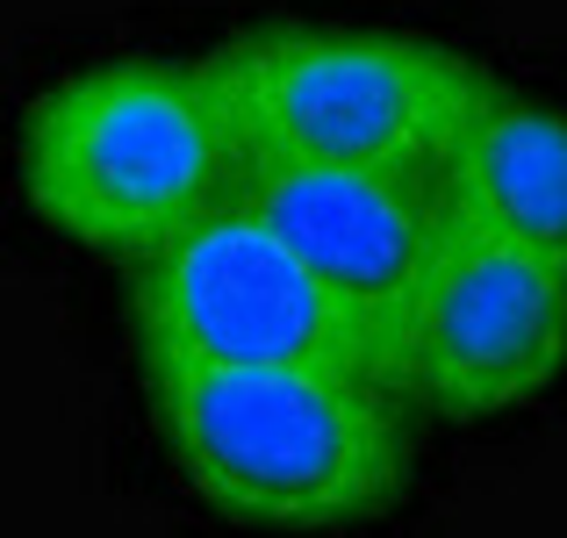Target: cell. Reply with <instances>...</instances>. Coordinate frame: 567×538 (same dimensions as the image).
<instances>
[{
  "instance_id": "cell-1",
  "label": "cell",
  "mask_w": 567,
  "mask_h": 538,
  "mask_svg": "<svg viewBox=\"0 0 567 538\" xmlns=\"http://www.w3.org/2000/svg\"><path fill=\"white\" fill-rule=\"evenodd\" d=\"M237 137L202 65L101 58L29 101L14 130V194L43 237L94 259H152L237 201Z\"/></svg>"
},
{
  "instance_id": "cell-5",
  "label": "cell",
  "mask_w": 567,
  "mask_h": 538,
  "mask_svg": "<svg viewBox=\"0 0 567 538\" xmlns=\"http://www.w3.org/2000/svg\"><path fill=\"white\" fill-rule=\"evenodd\" d=\"M567 381V273L445 216L439 266L402 331L395 387L460 424L532 410Z\"/></svg>"
},
{
  "instance_id": "cell-3",
  "label": "cell",
  "mask_w": 567,
  "mask_h": 538,
  "mask_svg": "<svg viewBox=\"0 0 567 538\" xmlns=\"http://www.w3.org/2000/svg\"><path fill=\"white\" fill-rule=\"evenodd\" d=\"M245 166L439 179L488 72L388 29H251L202 65Z\"/></svg>"
},
{
  "instance_id": "cell-2",
  "label": "cell",
  "mask_w": 567,
  "mask_h": 538,
  "mask_svg": "<svg viewBox=\"0 0 567 538\" xmlns=\"http://www.w3.org/2000/svg\"><path fill=\"white\" fill-rule=\"evenodd\" d=\"M173 482L251 531H352L410 488L395 387L352 373H152Z\"/></svg>"
},
{
  "instance_id": "cell-4",
  "label": "cell",
  "mask_w": 567,
  "mask_h": 538,
  "mask_svg": "<svg viewBox=\"0 0 567 538\" xmlns=\"http://www.w3.org/2000/svg\"><path fill=\"white\" fill-rule=\"evenodd\" d=\"M137 338L152 373H352L395 387L388 345L245 201L137 259Z\"/></svg>"
},
{
  "instance_id": "cell-7",
  "label": "cell",
  "mask_w": 567,
  "mask_h": 538,
  "mask_svg": "<svg viewBox=\"0 0 567 538\" xmlns=\"http://www.w3.org/2000/svg\"><path fill=\"white\" fill-rule=\"evenodd\" d=\"M439 208L567 273V115L488 80L474 123L439 166Z\"/></svg>"
},
{
  "instance_id": "cell-6",
  "label": "cell",
  "mask_w": 567,
  "mask_h": 538,
  "mask_svg": "<svg viewBox=\"0 0 567 538\" xmlns=\"http://www.w3.org/2000/svg\"><path fill=\"white\" fill-rule=\"evenodd\" d=\"M237 201L381 338L388 366H402V331L445 245V208L431 179L346 166H245Z\"/></svg>"
}]
</instances>
